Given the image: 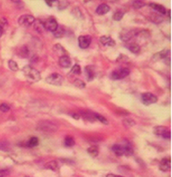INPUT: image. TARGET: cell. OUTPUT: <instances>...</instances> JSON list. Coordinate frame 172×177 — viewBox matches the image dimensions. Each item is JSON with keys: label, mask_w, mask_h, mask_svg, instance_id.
Here are the masks:
<instances>
[{"label": "cell", "mask_w": 172, "mask_h": 177, "mask_svg": "<svg viewBox=\"0 0 172 177\" xmlns=\"http://www.w3.org/2000/svg\"><path fill=\"white\" fill-rule=\"evenodd\" d=\"M10 149V144L8 141H1L0 142V150L8 151Z\"/></svg>", "instance_id": "28"}, {"label": "cell", "mask_w": 172, "mask_h": 177, "mask_svg": "<svg viewBox=\"0 0 172 177\" xmlns=\"http://www.w3.org/2000/svg\"><path fill=\"white\" fill-rule=\"evenodd\" d=\"M141 101L143 105H148L155 104L158 101L157 96L151 92H145V93L141 95Z\"/></svg>", "instance_id": "6"}, {"label": "cell", "mask_w": 172, "mask_h": 177, "mask_svg": "<svg viewBox=\"0 0 172 177\" xmlns=\"http://www.w3.org/2000/svg\"><path fill=\"white\" fill-rule=\"evenodd\" d=\"M54 2H56V1H48V0H46L45 2H46V4H48L50 6H52V4Z\"/></svg>", "instance_id": "42"}, {"label": "cell", "mask_w": 172, "mask_h": 177, "mask_svg": "<svg viewBox=\"0 0 172 177\" xmlns=\"http://www.w3.org/2000/svg\"><path fill=\"white\" fill-rule=\"evenodd\" d=\"M84 71H85L86 77H87V80H88V81H92V80L95 78V76H96V72H95L94 67L92 65L87 66L85 68V70H84Z\"/></svg>", "instance_id": "12"}, {"label": "cell", "mask_w": 172, "mask_h": 177, "mask_svg": "<svg viewBox=\"0 0 172 177\" xmlns=\"http://www.w3.org/2000/svg\"><path fill=\"white\" fill-rule=\"evenodd\" d=\"M171 161L170 158H163L159 164V170L161 171L167 172L171 169Z\"/></svg>", "instance_id": "11"}, {"label": "cell", "mask_w": 172, "mask_h": 177, "mask_svg": "<svg viewBox=\"0 0 172 177\" xmlns=\"http://www.w3.org/2000/svg\"><path fill=\"white\" fill-rule=\"evenodd\" d=\"M9 174L8 170H0V177H6Z\"/></svg>", "instance_id": "38"}, {"label": "cell", "mask_w": 172, "mask_h": 177, "mask_svg": "<svg viewBox=\"0 0 172 177\" xmlns=\"http://www.w3.org/2000/svg\"><path fill=\"white\" fill-rule=\"evenodd\" d=\"M153 133L156 136L166 138V139L171 138V131H170L169 128L165 127V126H158L155 127Z\"/></svg>", "instance_id": "3"}, {"label": "cell", "mask_w": 172, "mask_h": 177, "mask_svg": "<svg viewBox=\"0 0 172 177\" xmlns=\"http://www.w3.org/2000/svg\"><path fill=\"white\" fill-rule=\"evenodd\" d=\"M35 17L30 15H24L19 17L18 24L23 27H29L35 22Z\"/></svg>", "instance_id": "7"}, {"label": "cell", "mask_w": 172, "mask_h": 177, "mask_svg": "<svg viewBox=\"0 0 172 177\" xmlns=\"http://www.w3.org/2000/svg\"><path fill=\"white\" fill-rule=\"evenodd\" d=\"M99 42L101 43V44H103L105 46H115V41L112 39L110 36H103L100 37Z\"/></svg>", "instance_id": "13"}, {"label": "cell", "mask_w": 172, "mask_h": 177, "mask_svg": "<svg viewBox=\"0 0 172 177\" xmlns=\"http://www.w3.org/2000/svg\"><path fill=\"white\" fill-rule=\"evenodd\" d=\"M87 152L92 157H97L98 155H99V148H98L97 146L89 147L88 149H87Z\"/></svg>", "instance_id": "23"}, {"label": "cell", "mask_w": 172, "mask_h": 177, "mask_svg": "<svg viewBox=\"0 0 172 177\" xmlns=\"http://www.w3.org/2000/svg\"><path fill=\"white\" fill-rule=\"evenodd\" d=\"M94 117H95V119L98 120L100 123L105 124V125H108V120H107L106 117L102 116V115L99 114H95L94 113Z\"/></svg>", "instance_id": "29"}, {"label": "cell", "mask_w": 172, "mask_h": 177, "mask_svg": "<svg viewBox=\"0 0 172 177\" xmlns=\"http://www.w3.org/2000/svg\"><path fill=\"white\" fill-rule=\"evenodd\" d=\"M54 50L60 57L63 55H66V50L60 44H56L54 46Z\"/></svg>", "instance_id": "19"}, {"label": "cell", "mask_w": 172, "mask_h": 177, "mask_svg": "<svg viewBox=\"0 0 172 177\" xmlns=\"http://www.w3.org/2000/svg\"><path fill=\"white\" fill-rule=\"evenodd\" d=\"M10 110V106L6 103H2L0 105V111L2 112H8Z\"/></svg>", "instance_id": "36"}, {"label": "cell", "mask_w": 172, "mask_h": 177, "mask_svg": "<svg viewBox=\"0 0 172 177\" xmlns=\"http://www.w3.org/2000/svg\"><path fill=\"white\" fill-rule=\"evenodd\" d=\"M123 17H124V12H122V11H117L114 14L112 18H113V20L116 21H119L122 20Z\"/></svg>", "instance_id": "32"}, {"label": "cell", "mask_w": 172, "mask_h": 177, "mask_svg": "<svg viewBox=\"0 0 172 177\" xmlns=\"http://www.w3.org/2000/svg\"><path fill=\"white\" fill-rule=\"evenodd\" d=\"M3 30H3V28L1 26H0V37H1L2 35V33H3Z\"/></svg>", "instance_id": "43"}, {"label": "cell", "mask_w": 172, "mask_h": 177, "mask_svg": "<svg viewBox=\"0 0 172 177\" xmlns=\"http://www.w3.org/2000/svg\"><path fill=\"white\" fill-rule=\"evenodd\" d=\"M127 48L132 53L134 54H137L140 50V45L136 44V43H131V44L127 45Z\"/></svg>", "instance_id": "21"}, {"label": "cell", "mask_w": 172, "mask_h": 177, "mask_svg": "<svg viewBox=\"0 0 172 177\" xmlns=\"http://www.w3.org/2000/svg\"><path fill=\"white\" fill-rule=\"evenodd\" d=\"M130 70L127 68H119V69L115 70L111 73V78L115 80H121V79L125 78L130 74Z\"/></svg>", "instance_id": "5"}, {"label": "cell", "mask_w": 172, "mask_h": 177, "mask_svg": "<svg viewBox=\"0 0 172 177\" xmlns=\"http://www.w3.org/2000/svg\"><path fill=\"white\" fill-rule=\"evenodd\" d=\"M29 54H30V52L26 45L22 46V48L20 49V50H19V55H21V57L22 58H27L28 55H29Z\"/></svg>", "instance_id": "26"}, {"label": "cell", "mask_w": 172, "mask_h": 177, "mask_svg": "<svg viewBox=\"0 0 172 177\" xmlns=\"http://www.w3.org/2000/svg\"><path fill=\"white\" fill-rule=\"evenodd\" d=\"M57 126L54 123L49 120L40 121L37 125V129L45 133H54L57 130Z\"/></svg>", "instance_id": "2"}, {"label": "cell", "mask_w": 172, "mask_h": 177, "mask_svg": "<svg viewBox=\"0 0 172 177\" xmlns=\"http://www.w3.org/2000/svg\"><path fill=\"white\" fill-rule=\"evenodd\" d=\"M64 32H65V30H64V28L61 27V26H59L57 29H56V30L53 33L56 38H61L64 35Z\"/></svg>", "instance_id": "25"}, {"label": "cell", "mask_w": 172, "mask_h": 177, "mask_svg": "<svg viewBox=\"0 0 172 177\" xmlns=\"http://www.w3.org/2000/svg\"><path fill=\"white\" fill-rule=\"evenodd\" d=\"M74 85L79 89H84L86 87V83L80 79H76L74 82Z\"/></svg>", "instance_id": "31"}, {"label": "cell", "mask_w": 172, "mask_h": 177, "mask_svg": "<svg viewBox=\"0 0 172 177\" xmlns=\"http://www.w3.org/2000/svg\"><path fill=\"white\" fill-rule=\"evenodd\" d=\"M123 122H124V126L127 127H131L135 125V122L131 119H126V120H123Z\"/></svg>", "instance_id": "35"}, {"label": "cell", "mask_w": 172, "mask_h": 177, "mask_svg": "<svg viewBox=\"0 0 172 177\" xmlns=\"http://www.w3.org/2000/svg\"><path fill=\"white\" fill-rule=\"evenodd\" d=\"M109 11H110V7L107 4L103 3V4L99 5V6L97 7V8H96V14L99 15H104L108 13Z\"/></svg>", "instance_id": "14"}, {"label": "cell", "mask_w": 172, "mask_h": 177, "mask_svg": "<svg viewBox=\"0 0 172 177\" xmlns=\"http://www.w3.org/2000/svg\"><path fill=\"white\" fill-rule=\"evenodd\" d=\"M70 73H72L74 75H80L81 73V68L78 64H74L72 68H71V72Z\"/></svg>", "instance_id": "30"}, {"label": "cell", "mask_w": 172, "mask_h": 177, "mask_svg": "<svg viewBox=\"0 0 172 177\" xmlns=\"http://www.w3.org/2000/svg\"><path fill=\"white\" fill-rule=\"evenodd\" d=\"M91 36L86 35V36H80L78 37L79 46L81 49L88 48L91 43Z\"/></svg>", "instance_id": "9"}, {"label": "cell", "mask_w": 172, "mask_h": 177, "mask_svg": "<svg viewBox=\"0 0 172 177\" xmlns=\"http://www.w3.org/2000/svg\"><path fill=\"white\" fill-rule=\"evenodd\" d=\"M22 71L27 80L31 83H36V82L40 81L41 79L39 71L31 65L24 66Z\"/></svg>", "instance_id": "1"}, {"label": "cell", "mask_w": 172, "mask_h": 177, "mask_svg": "<svg viewBox=\"0 0 172 177\" xmlns=\"http://www.w3.org/2000/svg\"><path fill=\"white\" fill-rule=\"evenodd\" d=\"M112 151L115 153V155L117 156H122L124 155V147L122 145L115 144L112 146Z\"/></svg>", "instance_id": "17"}, {"label": "cell", "mask_w": 172, "mask_h": 177, "mask_svg": "<svg viewBox=\"0 0 172 177\" xmlns=\"http://www.w3.org/2000/svg\"><path fill=\"white\" fill-rule=\"evenodd\" d=\"M132 36L133 35H132V33H131V31L125 30V31H122V32L121 33L120 38L122 41L127 42V41H129L131 38H132Z\"/></svg>", "instance_id": "18"}, {"label": "cell", "mask_w": 172, "mask_h": 177, "mask_svg": "<svg viewBox=\"0 0 172 177\" xmlns=\"http://www.w3.org/2000/svg\"><path fill=\"white\" fill-rule=\"evenodd\" d=\"M106 177H124L122 176H118V175H115V174H112V173H109L106 176Z\"/></svg>", "instance_id": "40"}, {"label": "cell", "mask_w": 172, "mask_h": 177, "mask_svg": "<svg viewBox=\"0 0 172 177\" xmlns=\"http://www.w3.org/2000/svg\"><path fill=\"white\" fill-rule=\"evenodd\" d=\"M123 147H124V155H126V156H127V157H129V156H131L133 155V150L131 145L126 144V145H123Z\"/></svg>", "instance_id": "24"}, {"label": "cell", "mask_w": 172, "mask_h": 177, "mask_svg": "<svg viewBox=\"0 0 172 177\" xmlns=\"http://www.w3.org/2000/svg\"><path fill=\"white\" fill-rule=\"evenodd\" d=\"M7 25H8V21H7L6 18L2 17V18L0 20V26L2 28H4V27H7Z\"/></svg>", "instance_id": "39"}, {"label": "cell", "mask_w": 172, "mask_h": 177, "mask_svg": "<svg viewBox=\"0 0 172 177\" xmlns=\"http://www.w3.org/2000/svg\"><path fill=\"white\" fill-rule=\"evenodd\" d=\"M71 117H73V118L76 119V120H78L79 118H80V117H79L78 114H71Z\"/></svg>", "instance_id": "41"}, {"label": "cell", "mask_w": 172, "mask_h": 177, "mask_svg": "<svg viewBox=\"0 0 172 177\" xmlns=\"http://www.w3.org/2000/svg\"><path fill=\"white\" fill-rule=\"evenodd\" d=\"M38 144H39V139H38V138L32 137L28 140L26 145H27V147H29V148H33V147L37 146Z\"/></svg>", "instance_id": "20"}, {"label": "cell", "mask_w": 172, "mask_h": 177, "mask_svg": "<svg viewBox=\"0 0 172 177\" xmlns=\"http://www.w3.org/2000/svg\"><path fill=\"white\" fill-rule=\"evenodd\" d=\"M150 6L152 9H154L155 11L158 12L159 13H160L161 15H165L166 14V9L164 6H161V5L156 4V3H150Z\"/></svg>", "instance_id": "16"}, {"label": "cell", "mask_w": 172, "mask_h": 177, "mask_svg": "<svg viewBox=\"0 0 172 177\" xmlns=\"http://www.w3.org/2000/svg\"><path fill=\"white\" fill-rule=\"evenodd\" d=\"M8 68H9L10 70L12 71H18V65H17V63L13 60H10L8 61Z\"/></svg>", "instance_id": "33"}, {"label": "cell", "mask_w": 172, "mask_h": 177, "mask_svg": "<svg viewBox=\"0 0 172 177\" xmlns=\"http://www.w3.org/2000/svg\"><path fill=\"white\" fill-rule=\"evenodd\" d=\"M45 81L49 84H51V85L59 86H61L62 84L63 81H64V78L59 73H54L50 74L49 77H47L45 78Z\"/></svg>", "instance_id": "4"}, {"label": "cell", "mask_w": 172, "mask_h": 177, "mask_svg": "<svg viewBox=\"0 0 172 177\" xmlns=\"http://www.w3.org/2000/svg\"><path fill=\"white\" fill-rule=\"evenodd\" d=\"M45 168L52 171H58L59 169V164L56 161H51L45 164Z\"/></svg>", "instance_id": "15"}, {"label": "cell", "mask_w": 172, "mask_h": 177, "mask_svg": "<svg viewBox=\"0 0 172 177\" xmlns=\"http://www.w3.org/2000/svg\"><path fill=\"white\" fill-rule=\"evenodd\" d=\"M35 29H36V30L40 33L43 32V30L45 29L44 24H43L42 22L39 21H37L36 22V24H35Z\"/></svg>", "instance_id": "34"}, {"label": "cell", "mask_w": 172, "mask_h": 177, "mask_svg": "<svg viewBox=\"0 0 172 177\" xmlns=\"http://www.w3.org/2000/svg\"><path fill=\"white\" fill-rule=\"evenodd\" d=\"M64 145H65L66 147H68V148L73 147L75 145V141L74 139V138L71 137V136H67L65 139H64Z\"/></svg>", "instance_id": "27"}, {"label": "cell", "mask_w": 172, "mask_h": 177, "mask_svg": "<svg viewBox=\"0 0 172 177\" xmlns=\"http://www.w3.org/2000/svg\"><path fill=\"white\" fill-rule=\"evenodd\" d=\"M59 65L64 68H69L71 66V59L68 55H63L59 57Z\"/></svg>", "instance_id": "10"}, {"label": "cell", "mask_w": 172, "mask_h": 177, "mask_svg": "<svg viewBox=\"0 0 172 177\" xmlns=\"http://www.w3.org/2000/svg\"><path fill=\"white\" fill-rule=\"evenodd\" d=\"M58 27H59V24L54 17H50L44 23L45 29L51 31V32H55Z\"/></svg>", "instance_id": "8"}, {"label": "cell", "mask_w": 172, "mask_h": 177, "mask_svg": "<svg viewBox=\"0 0 172 177\" xmlns=\"http://www.w3.org/2000/svg\"><path fill=\"white\" fill-rule=\"evenodd\" d=\"M25 177H30V176H25Z\"/></svg>", "instance_id": "44"}, {"label": "cell", "mask_w": 172, "mask_h": 177, "mask_svg": "<svg viewBox=\"0 0 172 177\" xmlns=\"http://www.w3.org/2000/svg\"><path fill=\"white\" fill-rule=\"evenodd\" d=\"M82 116L85 120H88V121H91V122H93L95 120V117H94V113H91V112H86L84 111L81 113Z\"/></svg>", "instance_id": "22"}, {"label": "cell", "mask_w": 172, "mask_h": 177, "mask_svg": "<svg viewBox=\"0 0 172 177\" xmlns=\"http://www.w3.org/2000/svg\"><path fill=\"white\" fill-rule=\"evenodd\" d=\"M133 6L135 8H141L145 6V3L143 1H133Z\"/></svg>", "instance_id": "37"}]
</instances>
